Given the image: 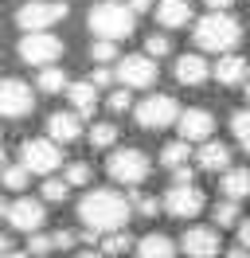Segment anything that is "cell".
Instances as JSON below:
<instances>
[{"label":"cell","mask_w":250,"mask_h":258,"mask_svg":"<svg viewBox=\"0 0 250 258\" xmlns=\"http://www.w3.org/2000/svg\"><path fill=\"white\" fill-rule=\"evenodd\" d=\"M129 8H133V16H145V12H153V4L156 0H125Z\"/></svg>","instance_id":"40"},{"label":"cell","mask_w":250,"mask_h":258,"mask_svg":"<svg viewBox=\"0 0 250 258\" xmlns=\"http://www.w3.org/2000/svg\"><path fill=\"white\" fill-rule=\"evenodd\" d=\"M145 55H153V59H164V55H172V39L164 32H153L149 39H145Z\"/></svg>","instance_id":"34"},{"label":"cell","mask_w":250,"mask_h":258,"mask_svg":"<svg viewBox=\"0 0 250 258\" xmlns=\"http://www.w3.org/2000/svg\"><path fill=\"white\" fill-rule=\"evenodd\" d=\"M106 106H109V113H129V110H133V98H129L125 86H117V90H109V94H106Z\"/></svg>","instance_id":"35"},{"label":"cell","mask_w":250,"mask_h":258,"mask_svg":"<svg viewBox=\"0 0 250 258\" xmlns=\"http://www.w3.org/2000/svg\"><path fill=\"white\" fill-rule=\"evenodd\" d=\"M0 219H8V200L0 196Z\"/></svg>","instance_id":"45"},{"label":"cell","mask_w":250,"mask_h":258,"mask_svg":"<svg viewBox=\"0 0 250 258\" xmlns=\"http://www.w3.org/2000/svg\"><path fill=\"white\" fill-rule=\"evenodd\" d=\"M227 258H250V250H246V246H231V250H227Z\"/></svg>","instance_id":"43"},{"label":"cell","mask_w":250,"mask_h":258,"mask_svg":"<svg viewBox=\"0 0 250 258\" xmlns=\"http://www.w3.org/2000/svg\"><path fill=\"white\" fill-rule=\"evenodd\" d=\"M90 82H94V86H109V82H113V67H94Z\"/></svg>","instance_id":"38"},{"label":"cell","mask_w":250,"mask_h":258,"mask_svg":"<svg viewBox=\"0 0 250 258\" xmlns=\"http://www.w3.org/2000/svg\"><path fill=\"white\" fill-rule=\"evenodd\" d=\"M203 4H207V8H211V12H227V8H231L234 0H203Z\"/></svg>","instance_id":"41"},{"label":"cell","mask_w":250,"mask_h":258,"mask_svg":"<svg viewBox=\"0 0 250 258\" xmlns=\"http://www.w3.org/2000/svg\"><path fill=\"white\" fill-rule=\"evenodd\" d=\"M121 55H117V43L113 39H94L90 43V63H98V67H109V63H117Z\"/></svg>","instance_id":"30"},{"label":"cell","mask_w":250,"mask_h":258,"mask_svg":"<svg viewBox=\"0 0 250 258\" xmlns=\"http://www.w3.org/2000/svg\"><path fill=\"white\" fill-rule=\"evenodd\" d=\"M8 250H16V242H12V235H0V254H8Z\"/></svg>","instance_id":"42"},{"label":"cell","mask_w":250,"mask_h":258,"mask_svg":"<svg viewBox=\"0 0 250 258\" xmlns=\"http://www.w3.org/2000/svg\"><path fill=\"white\" fill-rule=\"evenodd\" d=\"M67 0H24L20 12H16V24L20 32H51L59 20H67Z\"/></svg>","instance_id":"6"},{"label":"cell","mask_w":250,"mask_h":258,"mask_svg":"<svg viewBox=\"0 0 250 258\" xmlns=\"http://www.w3.org/2000/svg\"><path fill=\"white\" fill-rule=\"evenodd\" d=\"M0 168H4V149H0Z\"/></svg>","instance_id":"47"},{"label":"cell","mask_w":250,"mask_h":258,"mask_svg":"<svg viewBox=\"0 0 250 258\" xmlns=\"http://www.w3.org/2000/svg\"><path fill=\"white\" fill-rule=\"evenodd\" d=\"M231 133H234V141L242 145V153L250 157V110H234L231 113Z\"/></svg>","instance_id":"29"},{"label":"cell","mask_w":250,"mask_h":258,"mask_svg":"<svg viewBox=\"0 0 250 258\" xmlns=\"http://www.w3.org/2000/svg\"><path fill=\"white\" fill-rule=\"evenodd\" d=\"M238 246H246V250H250V215L238 219Z\"/></svg>","instance_id":"39"},{"label":"cell","mask_w":250,"mask_h":258,"mask_svg":"<svg viewBox=\"0 0 250 258\" xmlns=\"http://www.w3.org/2000/svg\"><path fill=\"white\" fill-rule=\"evenodd\" d=\"M62 39L51 32H24V39H20V59L28 67H55L62 59Z\"/></svg>","instance_id":"9"},{"label":"cell","mask_w":250,"mask_h":258,"mask_svg":"<svg viewBox=\"0 0 250 258\" xmlns=\"http://www.w3.org/2000/svg\"><path fill=\"white\" fill-rule=\"evenodd\" d=\"M196 168L200 172H227L231 168V149L223 145V141H203L200 145V153H196Z\"/></svg>","instance_id":"19"},{"label":"cell","mask_w":250,"mask_h":258,"mask_svg":"<svg viewBox=\"0 0 250 258\" xmlns=\"http://www.w3.org/2000/svg\"><path fill=\"white\" fill-rule=\"evenodd\" d=\"M184 258H219L223 254V239H219L215 227H188L184 239H180Z\"/></svg>","instance_id":"14"},{"label":"cell","mask_w":250,"mask_h":258,"mask_svg":"<svg viewBox=\"0 0 250 258\" xmlns=\"http://www.w3.org/2000/svg\"><path fill=\"white\" fill-rule=\"evenodd\" d=\"M188 161H192V145L188 141H168V145L160 149V168H168V172L184 168Z\"/></svg>","instance_id":"24"},{"label":"cell","mask_w":250,"mask_h":258,"mask_svg":"<svg viewBox=\"0 0 250 258\" xmlns=\"http://www.w3.org/2000/svg\"><path fill=\"white\" fill-rule=\"evenodd\" d=\"M176 242L168 239V235H160V231H149V235H141L137 242H133V254L137 258H176Z\"/></svg>","instance_id":"20"},{"label":"cell","mask_w":250,"mask_h":258,"mask_svg":"<svg viewBox=\"0 0 250 258\" xmlns=\"http://www.w3.org/2000/svg\"><path fill=\"white\" fill-rule=\"evenodd\" d=\"M0 184H4L8 192H24V188L31 184V172L20 161H16V164H4V168H0Z\"/></svg>","instance_id":"25"},{"label":"cell","mask_w":250,"mask_h":258,"mask_svg":"<svg viewBox=\"0 0 250 258\" xmlns=\"http://www.w3.org/2000/svg\"><path fill=\"white\" fill-rule=\"evenodd\" d=\"M203 208H207V196H203V188H196V180H188V184L172 180L160 196V211H168L172 219H196Z\"/></svg>","instance_id":"7"},{"label":"cell","mask_w":250,"mask_h":258,"mask_svg":"<svg viewBox=\"0 0 250 258\" xmlns=\"http://www.w3.org/2000/svg\"><path fill=\"white\" fill-rule=\"evenodd\" d=\"M28 254H31V258H51V254H55V242H51V235H43V231H31V235H28Z\"/></svg>","instance_id":"33"},{"label":"cell","mask_w":250,"mask_h":258,"mask_svg":"<svg viewBox=\"0 0 250 258\" xmlns=\"http://www.w3.org/2000/svg\"><path fill=\"white\" fill-rule=\"evenodd\" d=\"M211 79H215L219 86H242V82L250 79V63L242 55L227 51V55H219V63L211 67Z\"/></svg>","instance_id":"16"},{"label":"cell","mask_w":250,"mask_h":258,"mask_svg":"<svg viewBox=\"0 0 250 258\" xmlns=\"http://www.w3.org/2000/svg\"><path fill=\"white\" fill-rule=\"evenodd\" d=\"M215 227H238V219H242V204L238 200H223V204H215Z\"/></svg>","instance_id":"28"},{"label":"cell","mask_w":250,"mask_h":258,"mask_svg":"<svg viewBox=\"0 0 250 258\" xmlns=\"http://www.w3.org/2000/svg\"><path fill=\"white\" fill-rule=\"evenodd\" d=\"M0 258H31L28 250H8V254H0Z\"/></svg>","instance_id":"44"},{"label":"cell","mask_w":250,"mask_h":258,"mask_svg":"<svg viewBox=\"0 0 250 258\" xmlns=\"http://www.w3.org/2000/svg\"><path fill=\"white\" fill-rule=\"evenodd\" d=\"M172 75H176L180 86H203V82L211 79V63L203 59V51H192V55H180L172 63Z\"/></svg>","instance_id":"15"},{"label":"cell","mask_w":250,"mask_h":258,"mask_svg":"<svg viewBox=\"0 0 250 258\" xmlns=\"http://www.w3.org/2000/svg\"><path fill=\"white\" fill-rule=\"evenodd\" d=\"M67 98H71V110H75L78 117H90V113L98 110V86H94V82H71V86H67Z\"/></svg>","instance_id":"22"},{"label":"cell","mask_w":250,"mask_h":258,"mask_svg":"<svg viewBox=\"0 0 250 258\" xmlns=\"http://www.w3.org/2000/svg\"><path fill=\"white\" fill-rule=\"evenodd\" d=\"M86 24H90V32L98 35V39H129L133 35V28H137V16H133V8L125 4V0H98L90 8V16H86Z\"/></svg>","instance_id":"3"},{"label":"cell","mask_w":250,"mask_h":258,"mask_svg":"<svg viewBox=\"0 0 250 258\" xmlns=\"http://www.w3.org/2000/svg\"><path fill=\"white\" fill-rule=\"evenodd\" d=\"M106 172L113 184H125V188H137L149 180L153 172V161H149V153H141V149L125 145V149H109V161H106Z\"/></svg>","instance_id":"4"},{"label":"cell","mask_w":250,"mask_h":258,"mask_svg":"<svg viewBox=\"0 0 250 258\" xmlns=\"http://www.w3.org/2000/svg\"><path fill=\"white\" fill-rule=\"evenodd\" d=\"M192 39H196V47L207 55H227L242 43V24L231 16V12H207L203 20L192 24Z\"/></svg>","instance_id":"2"},{"label":"cell","mask_w":250,"mask_h":258,"mask_svg":"<svg viewBox=\"0 0 250 258\" xmlns=\"http://www.w3.org/2000/svg\"><path fill=\"white\" fill-rule=\"evenodd\" d=\"M156 75H160V67H156L153 55H125V59H117V67H113V79L121 82L125 90H149L156 82Z\"/></svg>","instance_id":"10"},{"label":"cell","mask_w":250,"mask_h":258,"mask_svg":"<svg viewBox=\"0 0 250 258\" xmlns=\"http://www.w3.org/2000/svg\"><path fill=\"white\" fill-rule=\"evenodd\" d=\"M153 12H156V24L164 32H176V28L192 24V0H156Z\"/></svg>","instance_id":"18"},{"label":"cell","mask_w":250,"mask_h":258,"mask_svg":"<svg viewBox=\"0 0 250 258\" xmlns=\"http://www.w3.org/2000/svg\"><path fill=\"white\" fill-rule=\"evenodd\" d=\"M35 110V94L24 79H0V121H20Z\"/></svg>","instance_id":"11"},{"label":"cell","mask_w":250,"mask_h":258,"mask_svg":"<svg viewBox=\"0 0 250 258\" xmlns=\"http://www.w3.org/2000/svg\"><path fill=\"white\" fill-rule=\"evenodd\" d=\"M90 164L86 161H71L67 164V172H62V180H67V184H71V188H86V184H90Z\"/></svg>","instance_id":"32"},{"label":"cell","mask_w":250,"mask_h":258,"mask_svg":"<svg viewBox=\"0 0 250 258\" xmlns=\"http://www.w3.org/2000/svg\"><path fill=\"white\" fill-rule=\"evenodd\" d=\"M129 204H133V211H137V215H145V219H153L156 211H160V200H156V196H141V192H133V200H129Z\"/></svg>","instance_id":"36"},{"label":"cell","mask_w":250,"mask_h":258,"mask_svg":"<svg viewBox=\"0 0 250 258\" xmlns=\"http://www.w3.org/2000/svg\"><path fill=\"white\" fill-rule=\"evenodd\" d=\"M176 129H180V141H188V145H203V141H211V137H215V113L203 110V106L180 110Z\"/></svg>","instance_id":"12"},{"label":"cell","mask_w":250,"mask_h":258,"mask_svg":"<svg viewBox=\"0 0 250 258\" xmlns=\"http://www.w3.org/2000/svg\"><path fill=\"white\" fill-rule=\"evenodd\" d=\"M98 250L106 258H121L125 250H133V239L125 235V231H109V235H102V242H98Z\"/></svg>","instance_id":"26"},{"label":"cell","mask_w":250,"mask_h":258,"mask_svg":"<svg viewBox=\"0 0 250 258\" xmlns=\"http://www.w3.org/2000/svg\"><path fill=\"white\" fill-rule=\"evenodd\" d=\"M129 215H133V204L113 188H94L78 200V223L86 231H94L98 239L109 235V231H125Z\"/></svg>","instance_id":"1"},{"label":"cell","mask_w":250,"mask_h":258,"mask_svg":"<svg viewBox=\"0 0 250 258\" xmlns=\"http://www.w3.org/2000/svg\"><path fill=\"white\" fill-rule=\"evenodd\" d=\"M51 242H55V250H75L78 235H75V231H55V235H51Z\"/></svg>","instance_id":"37"},{"label":"cell","mask_w":250,"mask_h":258,"mask_svg":"<svg viewBox=\"0 0 250 258\" xmlns=\"http://www.w3.org/2000/svg\"><path fill=\"white\" fill-rule=\"evenodd\" d=\"M242 90H246V102H250V79H246V82H242Z\"/></svg>","instance_id":"46"},{"label":"cell","mask_w":250,"mask_h":258,"mask_svg":"<svg viewBox=\"0 0 250 258\" xmlns=\"http://www.w3.org/2000/svg\"><path fill=\"white\" fill-rule=\"evenodd\" d=\"M20 164L28 168L31 176H55V168L62 164V149L51 137H28L20 149Z\"/></svg>","instance_id":"8"},{"label":"cell","mask_w":250,"mask_h":258,"mask_svg":"<svg viewBox=\"0 0 250 258\" xmlns=\"http://www.w3.org/2000/svg\"><path fill=\"white\" fill-rule=\"evenodd\" d=\"M71 196V184L62 176H43V204H62Z\"/></svg>","instance_id":"31"},{"label":"cell","mask_w":250,"mask_h":258,"mask_svg":"<svg viewBox=\"0 0 250 258\" xmlns=\"http://www.w3.org/2000/svg\"><path fill=\"white\" fill-rule=\"evenodd\" d=\"M0 137H4V125H0Z\"/></svg>","instance_id":"48"},{"label":"cell","mask_w":250,"mask_h":258,"mask_svg":"<svg viewBox=\"0 0 250 258\" xmlns=\"http://www.w3.org/2000/svg\"><path fill=\"white\" fill-rule=\"evenodd\" d=\"M8 223H12V231H20V235L39 231V227L47 223L43 200H31V196H20V200H12V204H8Z\"/></svg>","instance_id":"13"},{"label":"cell","mask_w":250,"mask_h":258,"mask_svg":"<svg viewBox=\"0 0 250 258\" xmlns=\"http://www.w3.org/2000/svg\"><path fill=\"white\" fill-rule=\"evenodd\" d=\"M86 137H90V149H113L117 145V125L113 121H94Z\"/></svg>","instance_id":"27"},{"label":"cell","mask_w":250,"mask_h":258,"mask_svg":"<svg viewBox=\"0 0 250 258\" xmlns=\"http://www.w3.org/2000/svg\"><path fill=\"white\" fill-rule=\"evenodd\" d=\"M133 117H137V125L145 129V133H160V129L176 125L180 102L172 94H149V98H141L137 106H133Z\"/></svg>","instance_id":"5"},{"label":"cell","mask_w":250,"mask_h":258,"mask_svg":"<svg viewBox=\"0 0 250 258\" xmlns=\"http://www.w3.org/2000/svg\"><path fill=\"white\" fill-rule=\"evenodd\" d=\"M67 86H71V79H67L62 67H39V79H35V90H39V94H62Z\"/></svg>","instance_id":"23"},{"label":"cell","mask_w":250,"mask_h":258,"mask_svg":"<svg viewBox=\"0 0 250 258\" xmlns=\"http://www.w3.org/2000/svg\"><path fill=\"white\" fill-rule=\"evenodd\" d=\"M47 137L51 141H59V145H71L82 137V117L75 110H55L47 117Z\"/></svg>","instance_id":"17"},{"label":"cell","mask_w":250,"mask_h":258,"mask_svg":"<svg viewBox=\"0 0 250 258\" xmlns=\"http://www.w3.org/2000/svg\"><path fill=\"white\" fill-rule=\"evenodd\" d=\"M219 192L223 200H250V168H227L219 172Z\"/></svg>","instance_id":"21"}]
</instances>
